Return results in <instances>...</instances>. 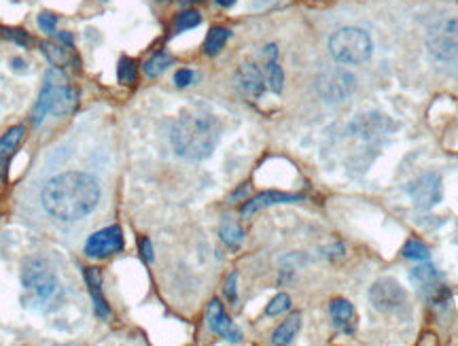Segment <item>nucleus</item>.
I'll return each instance as SVG.
<instances>
[{
  "label": "nucleus",
  "mask_w": 458,
  "mask_h": 346,
  "mask_svg": "<svg viewBox=\"0 0 458 346\" xmlns=\"http://www.w3.org/2000/svg\"><path fill=\"white\" fill-rule=\"evenodd\" d=\"M79 102V92L68 85V77L62 68H51L45 77V85L32 111V125H41L47 115L66 117Z\"/></svg>",
  "instance_id": "7ed1b4c3"
},
{
  "label": "nucleus",
  "mask_w": 458,
  "mask_h": 346,
  "mask_svg": "<svg viewBox=\"0 0 458 346\" xmlns=\"http://www.w3.org/2000/svg\"><path fill=\"white\" fill-rule=\"evenodd\" d=\"M11 66H15V68H24V60H22V57H13V60H11Z\"/></svg>",
  "instance_id": "e433bc0d"
},
{
  "label": "nucleus",
  "mask_w": 458,
  "mask_h": 346,
  "mask_svg": "<svg viewBox=\"0 0 458 346\" xmlns=\"http://www.w3.org/2000/svg\"><path fill=\"white\" fill-rule=\"evenodd\" d=\"M123 251V232L119 226L94 232L85 242V255L92 259H104Z\"/></svg>",
  "instance_id": "9d476101"
},
{
  "label": "nucleus",
  "mask_w": 458,
  "mask_h": 346,
  "mask_svg": "<svg viewBox=\"0 0 458 346\" xmlns=\"http://www.w3.org/2000/svg\"><path fill=\"white\" fill-rule=\"evenodd\" d=\"M329 314L333 319V325L340 327L342 331H352L354 329V323H356V314H354V306L344 300V298H338L331 302L329 306Z\"/></svg>",
  "instance_id": "f3484780"
},
{
  "label": "nucleus",
  "mask_w": 458,
  "mask_h": 346,
  "mask_svg": "<svg viewBox=\"0 0 458 346\" xmlns=\"http://www.w3.org/2000/svg\"><path fill=\"white\" fill-rule=\"evenodd\" d=\"M426 47L439 62H458V20H441L426 34Z\"/></svg>",
  "instance_id": "423d86ee"
},
{
  "label": "nucleus",
  "mask_w": 458,
  "mask_h": 346,
  "mask_svg": "<svg viewBox=\"0 0 458 346\" xmlns=\"http://www.w3.org/2000/svg\"><path fill=\"white\" fill-rule=\"evenodd\" d=\"M41 51H43V55L55 66V68H68V66H74V68H79V60H76L72 53H70V49L68 47H62V45H57V43H49V41H43L41 43Z\"/></svg>",
  "instance_id": "a211bd4d"
},
{
  "label": "nucleus",
  "mask_w": 458,
  "mask_h": 346,
  "mask_svg": "<svg viewBox=\"0 0 458 346\" xmlns=\"http://www.w3.org/2000/svg\"><path fill=\"white\" fill-rule=\"evenodd\" d=\"M83 276H85V283H88L92 296L102 293V272L98 268H85Z\"/></svg>",
  "instance_id": "cd10ccee"
},
{
  "label": "nucleus",
  "mask_w": 458,
  "mask_h": 346,
  "mask_svg": "<svg viewBox=\"0 0 458 346\" xmlns=\"http://www.w3.org/2000/svg\"><path fill=\"white\" fill-rule=\"evenodd\" d=\"M102 191L96 177L88 172H62L41 189L43 209L57 221L72 223L92 215L100 204Z\"/></svg>",
  "instance_id": "f257e3e1"
},
{
  "label": "nucleus",
  "mask_w": 458,
  "mask_h": 346,
  "mask_svg": "<svg viewBox=\"0 0 458 346\" xmlns=\"http://www.w3.org/2000/svg\"><path fill=\"white\" fill-rule=\"evenodd\" d=\"M369 302L380 312H395L405 304V291L395 279H382L371 285Z\"/></svg>",
  "instance_id": "6e6552de"
},
{
  "label": "nucleus",
  "mask_w": 458,
  "mask_h": 346,
  "mask_svg": "<svg viewBox=\"0 0 458 346\" xmlns=\"http://www.w3.org/2000/svg\"><path fill=\"white\" fill-rule=\"evenodd\" d=\"M297 200H299V195H295V193H282V191H263V193H259V195H255V198L247 200V202L242 204L240 213H242L244 217H249V215H253V213H257V211H263V209H268V206H274V204H289V202H297Z\"/></svg>",
  "instance_id": "dca6fc26"
},
{
  "label": "nucleus",
  "mask_w": 458,
  "mask_h": 346,
  "mask_svg": "<svg viewBox=\"0 0 458 346\" xmlns=\"http://www.w3.org/2000/svg\"><path fill=\"white\" fill-rule=\"evenodd\" d=\"M0 32H3L5 39L18 43L20 47H26V45H28V34H26L24 30H20V28H0Z\"/></svg>",
  "instance_id": "c756f323"
},
{
  "label": "nucleus",
  "mask_w": 458,
  "mask_h": 346,
  "mask_svg": "<svg viewBox=\"0 0 458 346\" xmlns=\"http://www.w3.org/2000/svg\"><path fill=\"white\" fill-rule=\"evenodd\" d=\"M410 193L418 211H429L441 200V179L435 172H426L410 185Z\"/></svg>",
  "instance_id": "f8f14e48"
},
{
  "label": "nucleus",
  "mask_w": 458,
  "mask_h": 346,
  "mask_svg": "<svg viewBox=\"0 0 458 346\" xmlns=\"http://www.w3.org/2000/svg\"><path fill=\"white\" fill-rule=\"evenodd\" d=\"M158 3H164V0H158Z\"/></svg>",
  "instance_id": "58836bf2"
},
{
  "label": "nucleus",
  "mask_w": 458,
  "mask_h": 346,
  "mask_svg": "<svg viewBox=\"0 0 458 346\" xmlns=\"http://www.w3.org/2000/svg\"><path fill=\"white\" fill-rule=\"evenodd\" d=\"M26 127L24 125H13L9 127L3 136H0V183L7 181V172H9V162L15 155L18 147L24 141Z\"/></svg>",
  "instance_id": "2eb2a0df"
},
{
  "label": "nucleus",
  "mask_w": 458,
  "mask_h": 346,
  "mask_svg": "<svg viewBox=\"0 0 458 346\" xmlns=\"http://www.w3.org/2000/svg\"><path fill=\"white\" fill-rule=\"evenodd\" d=\"M200 22H202V18H200V13H197V11H193V9H189V11H183V13H179V15H176V20H174V32H185V30H191V28L200 26Z\"/></svg>",
  "instance_id": "a878e982"
},
{
  "label": "nucleus",
  "mask_w": 458,
  "mask_h": 346,
  "mask_svg": "<svg viewBox=\"0 0 458 346\" xmlns=\"http://www.w3.org/2000/svg\"><path fill=\"white\" fill-rule=\"evenodd\" d=\"M117 79L121 85H132L136 81V62L132 57H121L117 66Z\"/></svg>",
  "instance_id": "393cba45"
},
{
  "label": "nucleus",
  "mask_w": 458,
  "mask_h": 346,
  "mask_svg": "<svg viewBox=\"0 0 458 346\" xmlns=\"http://www.w3.org/2000/svg\"><path fill=\"white\" fill-rule=\"evenodd\" d=\"M354 90H356V79L352 73L344 71V68H329V71L317 77V92L329 104L348 100L354 94Z\"/></svg>",
  "instance_id": "0eeeda50"
},
{
  "label": "nucleus",
  "mask_w": 458,
  "mask_h": 346,
  "mask_svg": "<svg viewBox=\"0 0 458 346\" xmlns=\"http://www.w3.org/2000/svg\"><path fill=\"white\" fill-rule=\"evenodd\" d=\"M268 85L274 94H282L284 90V73L276 60H268Z\"/></svg>",
  "instance_id": "5701e85b"
},
{
  "label": "nucleus",
  "mask_w": 458,
  "mask_h": 346,
  "mask_svg": "<svg viewBox=\"0 0 458 346\" xmlns=\"http://www.w3.org/2000/svg\"><path fill=\"white\" fill-rule=\"evenodd\" d=\"M373 43L361 28H340L329 39V53L338 64H363L371 57Z\"/></svg>",
  "instance_id": "20e7f679"
},
{
  "label": "nucleus",
  "mask_w": 458,
  "mask_h": 346,
  "mask_svg": "<svg viewBox=\"0 0 458 346\" xmlns=\"http://www.w3.org/2000/svg\"><path fill=\"white\" fill-rule=\"evenodd\" d=\"M57 39H60V43H64L68 49H72V45H74L72 34H68V32H57Z\"/></svg>",
  "instance_id": "72a5a7b5"
},
{
  "label": "nucleus",
  "mask_w": 458,
  "mask_h": 346,
  "mask_svg": "<svg viewBox=\"0 0 458 346\" xmlns=\"http://www.w3.org/2000/svg\"><path fill=\"white\" fill-rule=\"evenodd\" d=\"M218 123L214 117L204 113H187L172 125L170 141L179 158L189 162H202L212 155L218 145Z\"/></svg>",
  "instance_id": "f03ea898"
},
{
  "label": "nucleus",
  "mask_w": 458,
  "mask_h": 346,
  "mask_svg": "<svg viewBox=\"0 0 458 346\" xmlns=\"http://www.w3.org/2000/svg\"><path fill=\"white\" fill-rule=\"evenodd\" d=\"M206 323L210 327V331H214L216 335L225 338L227 342H242V331L232 323V319L227 317L223 304L218 300H212L206 308Z\"/></svg>",
  "instance_id": "ddd939ff"
},
{
  "label": "nucleus",
  "mask_w": 458,
  "mask_h": 346,
  "mask_svg": "<svg viewBox=\"0 0 458 346\" xmlns=\"http://www.w3.org/2000/svg\"><path fill=\"white\" fill-rule=\"evenodd\" d=\"M172 55L170 53H166V51H158L153 57H148L144 64H142V73L148 77V79H155V77H160L162 73H166L168 71V66H172Z\"/></svg>",
  "instance_id": "412c9836"
},
{
  "label": "nucleus",
  "mask_w": 458,
  "mask_h": 346,
  "mask_svg": "<svg viewBox=\"0 0 458 346\" xmlns=\"http://www.w3.org/2000/svg\"><path fill=\"white\" fill-rule=\"evenodd\" d=\"M140 257H142L146 263H153V259H155V257H153V244H151L148 238H142V240H140Z\"/></svg>",
  "instance_id": "473e14b6"
},
{
  "label": "nucleus",
  "mask_w": 458,
  "mask_h": 346,
  "mask_svg": "<svg viewBox=\"0 0 458 346\" xmlns=\"http://www.w3.org/2000/svg\"><path fill=\"white\" fill-rule=\"evenodd\" d=\"M403 257H408V259H414V261H426L429 259V247L424 244V242H420V240H416V238H410L405 244H403Z\"/></svg>",
  "instance_id": "b1692460"
},
{
  "label": "nucleus",
  "mask_w": 458,
  "mask_h": 346,
  "mask_svg": "<svg viewBox=\"0 0 458 346\" xmlns=\"http://www.w3.org/2000/svg\"><path fill=\"white\" fill-rule=\"evenodd\" d=\"M393 130H395V123L380 113L356 115L350 123V132L356 138H361V141H369V143H375V141H380V138L389 136Z\"/></svg>",
  "instance_id": "1a4fd4ad"
},
{
  "label": "nucleus",
  "mask_w": 458,
  "mask_h": 346,
  "mask_svg": "<svg viewBox=\"0 0 458 346\" xmlns=\"http://www.w3.org/2000/svg\"><path fill=\"white\" fill-rule=\"evenodd\" d=\"M289 308H291V298H289L286 293H278V296L268 304L265 314H268V317H278V314L286 312Z\"/></svg>",
  "instance_id": "bb28decb"
},
{
  "label": "nucleus",
  "mask_w": 458,
  "mask_h": 346,
  "mask_svg": "<svg viewBox=\"0 0 458 346\" xmlns=\"http://www.w3.org/2000/svg\"><path fill=\"white\" fill-rule=\"evenodd\" d=\"M412 281L416 283V287L420 289V293L426 296L433 304L443 306V302H447L450 293H447V289L441 285L435 265H431V263L416 265V268L412 270Z\"/></svg>",
  "instance_id": "9b49d317"
},
{
  "label": "nucleus",
  "mask_w": 458,
  "mask_h": 346,
  "mask_svg": "<svg viewBox=\"0 0 458 346\" xmlns=\"http://www.w3.org/2000/svg\"><path fill=\"white\" fill-rule=\"evenodd\" d=\"M247 191H249V185H244L242 189H238V191H236V193L232 195V200H238V198H244V195H247Z\"/></svg>",
  "instance_id": "c9c22d12"
},
{
  "label": "nucleus",
  "mask_w": 458,
  "mask_h": 346,
  "mask_svg": "<svg viewBox=\"0 0 458 346\" xmlns=\"http://www.w3.org/2000/svg\"><path fill=\"white\" fill-rule=\"evenodd\" d=\"M218 238L227 249H238L244 240V230L236 219L225 217L218 226Z\"/></svg>",
  "instance_id": "aec40b11"
},
{
  "label": "nucleus",
  "mask_w": 458,
  "mask_h": 346,
  "mask_svg": "<svg viewBox=\"0 0 458 346\" xmlns=\"http://www.w3.org/2000/svg\"><path fill=\"white\" fill-rule=\"evenodd\" d=\"M179 3H181L183 7H189V5H193V3H200V0H179Z\"/></svg>",
  "instance_id": "4c0bfd02"
},
{
  "label": "nucleus",
  "mask_w": 458,
  "mask_h": 346,
  "mask_svg": "<svg viewBox=\"0 0 458 346\" xmlns=\"http://www.w3.org/2000/svg\"><path fill=\"white\" fill-rule=\"evenodd\" d=\"M214 3L223 9H229V7H234L236 5V0H214Z\"/></svg>",
  "instance_id": "f704fd0d"
},
{
  "label": "nucleus",
  "mask_w": 458,
  "mask_h": 346,
  "mask_svg": "<svg viewBox=\"0 0 458 346\" xmlns=\"http://www.w3.org/2000/svg\"><path fill=\"white\" fill-rule=\"evenodd\" d=\"M36 24H39V28H41L43 32L53 34L55 28H57V15H53V13H49V11H43V13L36 18Z\"/></svg>",
  "instance_id": "c85d7f7f"
},
{
  "label": "nucleus",
  "mask_w": 458,
  "mask_h": 346,
  "mask_svg": "<svg viewBox=\"0 0 458 346\" xmlns=\"http://www.w3.org/2000/svg\"><path fill=\"white\" fill-rule=\"evenodd\" d=\"M229 32L227 28H223V26H214V28H210V32L206 34V41H204V53L206 55H216V53H221L223 51V47H225V43L229 41Z\"/></svg>",
  "instance_id": "4be33fe9"
},
{
  "label": "nucleus",
  "mask_w": 458,
  "mask_h": 346,
  "mask_svg": "<svg viewBox=\"0 0 458 346\" xmlns=\"http://www.w3.org/2000/svg\"><path fill=\"white\" fill-rule=\"evenodd\" d=\"M236 285H238V274L232 272V274L227 276V281H225V296H227V300L232 302V304H236V300H238V289H236Z\"/></svg>",
  "instance_id": "7c9ffc66"
},
{
  "label": "nucleus",
  "mask_w": 458,
  "mask_h": 346,
  "mask_svg": "<svg viewBox=\"0 0 458 346\" xmlns=\"http://www.w3.org/2000/svg\"><path fill=\"white\" fill-rule=\"evenodd\" d=\"M22 285L26 291H32L36 300L51 302L60 291V281L51 263L43 257H30L22 265Z\"/></svg>",
  "instance_id": "39448f33"
},
{
  "label": "nucleus",
  "mask_w": 458,
  "mask_h": 346,
  "mask_svg": "<svg viewBox=\"0 0 458 346\" xmlns=\"http://www.w3.org/2000/svg\"><path fill=\"white\" fill-rule=\"evenodd\" d=\"M193 79H195V73L189 71V68H181V71H176V75H174L176 88H187V85L193 83Z\"/></svg>",
  "instance_id": "2f4dec72"
},
{
  "label": "nucleus",
  "mask_w": 458,
  "mask_h": 346,
  "mask_svg": "<svg viewBox=\"0 0 458 346\" xmlns=\"http://www.w3.org/2000/svg\"><path fill=\"white\" fill-rule=\"evenodd\" d=\"M299 327H301V312H291V317H286L272 333V344L274 346L291 344L293 338L299 333Z\"/></svg>",
  "instance_id": "6ab92c4d"
},
{
  "label": "nucleus",
  "mask_w": 458,
  "mask_h": 346,
  "mask_svg": "<svg viewBox=\"0 0 458 346\" xmlns=\"http://www.w3.org/2000/svg\"><path fill=\"white\" fill-rule=\"evenodd\" d=\"M236 85L238 90L251 98V100H257L265 94V88H268V81L263 77V73L259 71V66L253 64V62H244L238 71H236Z\"/></svg>",
  "instance_id": "4468645a"
}]
</instances>
